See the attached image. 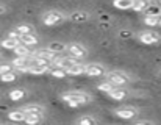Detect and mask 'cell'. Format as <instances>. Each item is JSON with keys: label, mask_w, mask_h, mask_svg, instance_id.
Segmentation results:
<instances>
[{"label": "cell", "mask_w": 161, "mask_h": 125, "mask_svg": "<svg viewBox=\"0 0 161 125\" xmlns=\"http://www.w3.org/2000/svg\"><path fill=\"white\" fill-rule=\"evenodd\" d=\"M61 100H63L66 105H69L70 108H78V106H83V105L91 103L92 97H91V94H88V92H85V91H77V89H74V91H66V92H63V94H61Z\"/></svg>", "instance_id": "cell-1"}, {"label": "cell", "mask_w": 161, "mask_h": 125, "mask_svg": "<svg viewBox=\"0 0 161 125\" xmlns=\"http://www.w3.org/2000/svg\"><path fill=\"white\" fill-rule=\"evenodd\" d=\"M103 77H107V81L113 83L114 86H127V84L131 83V77H130L127 72H124V70H111V72H105Z\"/></svg>", "instance_id": "cell-2"}, {"label": "cell", "mask_w": 161, "mask_h": 125, "mask_svg": "<svg viewBox=\"0 0 161 125\" xmlns=\"http://www.w3.org/2000/svg\"><path fill=\"white\" fill-rule=\"evenodd\" d=\"M64 20H67L66 13L58 11V9H50V11L44 13V16H42V22H44L46 25H49V27L58 25V24H61V22H64Z\"/></svg>", "instance_id": "cell-3"}, {"label": "cell", "mask_w": 161, "mask_h": 125, "mask_svg": "<svg viewBox=\"0 0 161 125\" xmlns=\"http://www.w3.org/2000/svg\"><path fill=\"white\" fill-rule=\"evenodd\" d=\"M66 52L72 58H77V60H81V58H85L88 55L86 47L83 44H80V42H70V44H67L66 46Z\"/></svg>", "instance_id": "cell-4"}, {"label": "cell", "mask_w": 161, "mask_h": 125, "mask_svg": "<svg viewBox=\"0 0 161 125\" xmlns=\"http://www.w3.org/2000/svg\"><path fill=\"white\" fill-rule=\"evenodd\" d=\"M49 69H50V63L42 61V60H36V58L31 57V64L28 67V72L31 75H42V73L49 72Z\"/></svg>", "instance_id": "cell-5"}, {"label": "cell", "mask_w": 161, "mask_h": 125, "mask_svg": "<svg viewBox=\"0 0 161 125\" xmlns=\"http://www.w3.org/2000/svg\"><path fill=\"white\" fill-rule=\"evenodd\" d=\"M105 72H107V67L100 63H89L85 66V75H88V77H96V78L103 77Z\"/></svg>", "instance_id": "cell-6"}, {"label": "cell", "mask_w": 161, "mask_h": 125, "mask_svg": "<svg viewBox=\"0 0 161 125\" xmlns=\"http://www.w3.org/2000/svg\"><path fill=\"white\" fill-rule=\"evenodd\" d=\"M138 39H139L142 44L152 46V44L161 42V35H158L157 31H152V30H146V31H141V33L138 35Z\"/></svg>", "instance_id": "cell-7"}, {"label": "cell", "mask_w": 161, "mask_h": 125, "mask_svg": "<svg viewBox=\"0 0 161 125\" xmlns=\"http://www.w3.org/2000/svg\"><path fill=\"white\" fill-rule=\"evenodd\" d=\"M11 64L19 72H28V67L31 64V57H16L11 61Z\"/></svg>", "instance_id": "cell-8"}, {"label": "cell", "mask_w": 161, "mask_h": 125, "mask_svg": "<svg viewBox=\"0 0 161 125\" xmlns=\"http://www.w3.org/2000/svg\"><path fill=\"white\" fill-rule=\"evenodd\" d=\"M139 111H138V108H135V106H120V108H117L116 111H114V114L117 116V117H120V119H133L136 114H138Z\"/></svg>", "instance_id": "cell-9"}, {"label": "cell", "mask_w": 161, "mask_h": 125, "mask_svg": "<svg viewBox=\"0 0 161 125\" xmlns=\"http://www.w3.org/2000/svg\"><path fill=\"white\" fill-rule=\"evenodd\" d=\"M31 57L33 58H36V60H42V61H47V63H52L58 57L56 53H53L52 50H49L47 47L46 49H39V50H36V52H33L31 53Z\"/></svg>", "instance_id": "cell-10"}, {"label": "cell", "mask_w": 161, "mask_h": 125, "mask_svg": "<svg viewBox=\"0 0 161 125\" xmlns=\"http://www.w3.org/2000/svg\"><path fill=\"white\" fill-rule=\"evenodd\" d=\"M89 19H91V14L88 11H74L67 16V20L74 24H83V22H88Z\"/></svg>", "instance_id": "cell-11"}, {"label": "cell", "mask_w": 161, "mask_h": 125, "mask_svg": "<svg viewBox=\"0 0 161 125\" xmlns=\"http://www.w3.org/2000/svg\"><path fill=\"white\" fill-rule=\"evenodd\" d=\"M108 95H109L113 100H125V99L130 95V91L125 89L124 86H116L113 91L108 92Z\"/></svg>", "instance_id": "cell-12"}, {"label": "cell", "mask_w": 161, "mask_h": 125, "mask_svg": "<svg viewBox=\"0 0 161 125\" xmlns=\"http://www.w3.org/2000/svg\"><path fill=\"white\" fill-rule=\"evenodd\" d=\"M85 66L86 64H83V63L77 61L74 63V64H70L69 67H66V72H67V75H83L85 73Z\"/></svg>", "instance_id": "cell-13"}, {"label": "cell", "mask_w": 161, "mask_h": 125, "mask_svg": "<svg viewBox=\"0 0 161 125\" xmlns=\"http://www.w3.org/2000/svg\"><path fill=\"white\" fill-rule=\"evenodd\" d=\"M27 113L24 111V108H19V110H13L8 113V119L13 121V122H24Z\"/></svg>", "instance_id": "cell-14"}, {"label": "cell", "mask_w": 161, "mask_h": 125, "mask_svg": "<svg viewBox=\"0 0 161 125\" xmlns=\"http://www.w3.org/2000/svg\"><path fill=\"white\" fill-rule=\"evenodd\" d=\"M44 121V114H39V113H27L24 122L28 125H36V124H41Z\"/></svg>", "instance_id": "cell-15"}, {"label": "cell", "mask_w": 161, "mask_h": 125, "mask_svg": "<svg viewBox=\"0 0 161 125\" xmlns=\"http://www.w3.org/2000/svg\"><path fill=\"white\" fill-rule=\"evenodd\" d=\"M20 42L25 46H36L39 42V38L35 33H28V35H20Z\"/></svg>", "instance_id": "cell-16"}, {"label": "cell", "mask_w": 161, "mask_h": 125, "mask_svg": "<svg viewBox=\"0 0 161 125\" xmlns=\"http://www.w3.org/2000/svg\"><path fill=\"white\" fill-rule=\"evenodd\" d=\"M25 97H27V91L22 89V88H16V89H13L9 92V99L14 100V102H19V100L25 99Z\"/></svg>", "instance_id": "cell-17"}, {"label": "cell", "mask_w": 161, "mask_h": 125, "mask_svg": "<svg viewBox=\"0 0 161 125\" xmlns=\"http://www.w3.org/2000/svg\"><path fill=\"white\" fill-rule=\"evenodd\" d=\"M13 50H14V53H16L17 57H31V52L28 50V46H25V44H22V42H19Z\"/></svg>", "instance_id": "cell-18"}, {"label": "cell", "mask_w": 161, "mask_h": 125, "mask_svg": "<svg viewBox=\"0 0 161 125\" xmlns=\"http://www.w3.org/2000/svg\"><path fill=\"white\" fill-rule=\"evenodd\" d=\"M20 41L19 39H14V38H11V36H6L2 42H0V46L3 47V49H8V50H13L17 44H19Z\"/></svg>", "instance_id": "cell-19"}, {"label": "cell", "mask_w": 161, "mask_h": 125, "mask_svg": "<svg viewBox=\"0 0 161 125\" xmlns=\"http://www.w3.org/2000/svg\"><path fill=\"white\" fill-rule=\"evenodd\" d=\"M152 3V0H136V2H133V9L135 11H138V13H142V11H146V8L149 6Z\"/></svg>", "instance_id": "cell-20"}, {"label": "cell", "mask_w": 161, "mask_h": 125, "mask_svg": "<svg viewBox=\"0 0 161 125\" xmlns=\"http://www.w3.org/2000/svg\"><path fill=\"white\" fill-rule=\"evenodd\" d=\"M49 72H50V75H52L53 78H59V80L64 78V77H67V72H66L64 67H52V66H50Z\"/></svg>", "instance_id": "cell-21"}, {"label": "cell", "mask_w": 161, "mask_h": 125, "mask_svg": "<svg viewBox=\"0 0 161 125\" xmlns=\"http://www.w3.org/2000/svg\"><path fill=\"white\" fill-rule=\"evenodd\" d=\"M47 49L52 50L56 55H59V53L66 52V44H63V42H50V44L47 46Z\"/></svg>", "instance_id": "cell-22"}, {"label": "cell", "mask_w": 161, "mask_h": 125, "mask_svg": "<svg viewBox=\"0 0 161 125\" xmlns=\"http://www.w3.org/2000/svg\"><path fill=\"white\" fill-rule=\"evenodd\" d=\"M113 5H114L117 9H131L133 0H114Z\"/></svg>", "instance_id": "cell-23"}, {"label": "cell", "mask_w": 161, "mask_h": 125, "mask_svg": "<svg viewBox=\"0 0 161 125\" xmlns=\"http://www.w3.org/2000/svg\"><path fill=\"white\" fill-rule=\"evenodd\" d=\"M16 31H19L20 35H28V33H35V27L30 24H19L16 27Z\"/></svg>", "instance_id": "cell-24"}, {"label": "cell", "mask_w": 161, "mask_h": 125, "mask_svg": "<svg viewBox=\"0 0 161 125\" xmlns=\"http://www.w3.org/2000/svg\"><path fill=\"white\" fill-rule=\"evenodd\" d=\"M24 111H25V113H39V114H44V113H46L44 106H41V105H38V103L24 106Z\"/></svg>", "instance_id": "cell-25"}, {"label": "cell", "mask_w": 161, "mask_h": 125, "mask_svg": "<svg viewBox=\"0 0 161 125\" xmlns=\"http://www.w3.org/2000/svg\"><path fill=\"white\" fill-rule=\"evenodd\" d=\"M77 124L78 125H96V124H99V119L94 117V116H83V117H80L77 121Z\"/></svg>", "instance_id": "cell-26"}, {"label": "cell", "mask_w": 161, "mask_h": 125, "mask_svg": "<svg viewBox=\"0 0 161 125\" xmlns=\"http://www.w3.org/2000/svg\"><path fill=\"white\" fill-rule=\"evenodd\" d=\"M17 78V73L14 70H9V72H5V73H0V80L5 81V83H9V81H14Z\"/></svg>", "instance_id": "cell-27"}, {"label": "cell", "mask_w": 161, "mask_h": 125, "mask_svg": "<svg viewBox=\"0 0 161 125\" xmlns=\"http://www.w3.org/2000/svg\"><path fill=\"white\" fill-rule=\"evenodd\" d=\"M144 13H147V14H152V16H158L161 13V6L158 3H150L147 8H146V11Z\"/></svg>", "instance_id": "cell-28"}, {"label": "cell", "mask_w": 161, "mask_h": 125, "mask_svg": "<svg viewBox=\"0 0 161 125\" xmlns=\"http://www.w3.org/2000/svg\"><path fill=\"white\" fill-rule=\"evenodd\" d=\"M160 14H158V16H160ZM158 16L146 14V17H144V24H146V25H149V27H157V25H158Z\"/></svg>", "instance_id": "cell-29"}, {"label": "cell", "mask_w": 161, "mask_h": 125, "mask_svg": "<svg viewBox=\"0 0 161 125\" xmlns=\"http://www.w3.org/2000/svg\"><path fill=\"white\" fill-rule=\"evenodd\" d=\"M116 86L113 84V83H109V81H103V83H99L97 84V89L100 91V92H105V94H108L109 91H113Z\"/></svg>", "instance_id": "cell-30"}, {"label": "cell", "mask_w": 161, "mask_h": 125, "mask_svg": "<svg viewBox=\"0 0 161 125\" xmlns=\"http://www.w3.org/2000/svg\"><path fill=\"white\" fill-rule=\"evenodd\" d=\"M9 70H14L11 63H0V73H5V72H9Z\"/></svg>", "instance_id": "cell-31"}, {"label": "cell", "mask_w": 161, "mask_h": 125, "mask_svg": "<svg viewBox=\"0 0 161 125\" xmlns=\"http://www.w3.org/2000/svg\"><path fill=\"white\" fill-rule=\"evenodd\" d=\"M119 38H122V39H130V38H133V33H131L130 30H120V31H119Z\"/></svg>", "instance_id": "cell-32"}, {"label": "cell", "mask_w": 161, "mask_h": 125, "mask_svg": "<svg viewBox=\"0 0 161 125\" xmlns=\"http://www.w3.org/2000/svg\"><path fill=\"white\" fill-rule=\"evenodd\" d=\"M135 125H153V121H136Z\"/></svg>", "instance_id": "cell-33"}, {"label": "cell", "mask_w": 161, "mask_h": 125, "mask_svg": "<svg viewBox=\"0 0 161 125\" xmlns=\"http://www.w3.org/2000/svg\"><path fill=\"white\" fill-rule=\"evenodd\" d=\"M5 11H6V8H5V6H3V5H0V14H3V13H5Z\"/></svg>", "instance_id": "cell-34"}, {"label": "cell", "mask_w": 161, "mask_h": 125, "mask_svg": "<svg viewBox=\"0 0 161 125\" xmlns=\"http://www.w3.org/2000/svg\"><path fill=\"white\" fill-rule=\"evenodd\" d=\"M152 3H158V5H161V0H152Z\"/></svg>", "instance_id": "cell-35"}, {"label": "cell", "mask_w": 161, "mask_h": 125, "mask_svg": "<svg viewBox=\"0 0 161 125\" xmlns=\"http://www.w3.org/2000/svg\"><path fill=\"white\" fill-rule=\"evenodd\" d=\"M158 77H160V78H161V69H160V70H158Z\"/></svg>", "instance_id": "cell-36"}, {"label": "cell", "mask_w": 161, "mask_h": 125, "mask_svg": "<svg viewBox=\"0 0 161 125\" xmlns=\"http://www.w3.org/2000/svg\"><path fill=\"white\" fill-rule=\"evenodd\" d=\"M0 60H2V55H0Z\"/></svg>", "instance_id": "cell-37"}, {"label": "cell", "mask_w": 161, "mask_h": 125, "mask_svg": "<svg viewBox=\"0 0 161 125\" xmlns=\"http://www.w3.org/2000/svg\"><path fill=\"white\" fill-rule=\"evenodd\" d=\"M133 2H136V0H133Z\"/></svg>", "instance_id": "cell-38"}]
</instances>
